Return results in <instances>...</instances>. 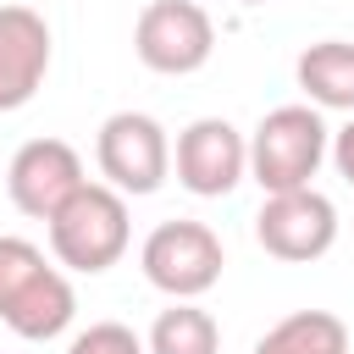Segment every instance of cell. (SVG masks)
Here are the masks:
<instances>
[{
  "label": "cell",
  "instance_id": "cell-1",
  "mask_svg": "<svg viewBox=\"0 0 354 354\" xmlns=\"http://www.w3.org/2000/svg\"><path fill=\"white\" fill-rule=\"evenodd\" d=\"M72 315H77V293L66 271L55 266V254L6 232L0 238V321L28 343H50L72 326Z\"/></svg>",
  "mask_w": 354,
  "mask_h": 354
},
{
  "label": "cell",
  "instance_id": "cell-2",
  "mask_svg": "<svg viewBox=\"0 0 354 354\" xmlns=\"http://www.w3.org/2000/svg\"><path fill=\"white\" fill-rule=\"evenodd\" d=\"M50 254L61 271H83L100 277L111 271L127 243H133V221H127V194H116L111 183H83L50 221Z\"/></svg>",
  "mask_w": 354,
  "mask_h": 354
},
{
  "label": "cell",
  "instance_id": "cell-3",
  "mask_svg": "<svg viewBox=\"0 0 354 354\" xmlns=\"http://www.w3.org/2000/svg\"><path fill=\"white\" fill-rule=\"evenodd\" d=\"M326 155H332V133H326V122H321L315 105H277L249 133V177L266 194L315 188L310 177L321 171Z\"/></svg>",
  "mask_w": 354,
  "mask_h": 354
},
{
  "label": "cell",
  "instance_id": "cell-4",
  "mask_svg": "<svg viewBox=\"0 0 354 354\" xmlns=\"http://www.w3.org/2000/svg\"><path fill=\"white\" fill-rule=\"evenodd\" d=\"M138 266L149 277V288H160L166 299H199L221 282V266H227V249L221 238L205 227V221H160L144 249H138Z\"/></svg>",
  "mask_w": 354,
  "mask_h": 354
},
{
  "label": "cell",
  "instance_id": "cell-5",
  "mask_svg": "<svg viewBox=\"0 0 354 354\" xmlns=\"http://www.w3.org/2000/svg\"><path fill=\"white\" fill-rule=\"evenodd\" d=\"M133 55L160 77H188L216 55V22L199 0H149L133 22Z\"/></svg>",
  "mask_w": 354,
  "mask_h": 354
},
{
  "label": "cell",
  "instance_id": "cell-6",
  "mask_svg": "<svg viewBox=\"0 0 354 354\" xmlns=\"http://www.w3.org/2000/svg\"><path fill=\"white\" fill-rule=\"evenodd\" d=\"M94 160H100V177L116 194L138 199V194H155L171 177V138L149 111H116V116L100 122Z\"/></svg>",
  "mask_w": 354,
  "mask_h": 354
},
{
  "label": "cell",
  "instance_id": "cell-7",
  "mask_svg": "<svg viewBox=\"0 0 354 354\" xmlns=\"http://www.w3.org/2000/svg\"><path fill=\"white\" fill-rule=\"evenodd\" d=\"M254 238L271 260L310 266L337 243V205L321 188H293V194H266L254 216Z\"/></svg>",
  "mask_w": 354,
  "mask_h": 354
},
{
  "label": "cell",
  "instance_id": "cell-8",
  "mask_svg": "<svg viewBox=\"0 0 354 354\" xmlns=\"http://www.w3.org/2000/svg\"><path fill=\"white\" fill-rule=\"evenodd\" d=\"M171 171L188 194L199 199H221L249 177V138L227 122V116H199L177 133L171 144Z\"/></svg>",
  "mask_w": 354,
  "mask_h": 354
},
{
  "label": "cell",
  "instance_id": "cell-9",
  "mask_svg": "<svg viewBox=\"0 0 354 354\" xmlns=\"http://www.w3.org/2000/svg\"><path fill=\"white\" fill-rule=\"evenodd\" d=\"M83 183H88L83 177V160H77V149L66 138H28L11 155V166H6V194L33 221H50Z\"/></svg>",
  "mask_w": 354,
  "mask_h": 354
},
{
  "label": "cell",
  "instance_id": "cell-10",
  "mask_svg": "<svg viewBox=\"0 0 354 354\" xmlns=\"http://www.w3.org/2000/svg\"><path fill=\"white\" fill-rule=\"evenodd\" d=\"M50 77V22L33 6H0V116L22 111Z\"/></svg>",
  "mask_w": 354,
  "mask_h": 354
},
{
  "label": "cell",
  "instance_id": "cell-11",
  "mask_svg": "<svg viewBox=\"0 0 354 354\" xmlns=\"http://www.w3.org/2000/svg\"><path fill=\"white\" fill-rule=\"evenodd\" d=\"M293 77L304 88V105L315 111H348L354 116V44L348 39H315L299 50Z\"/></svg>",
  "mask_w": 354,
  "mask_h": 354
},
{
  "label": "cell",
  "instance_id": "cell-12",
  "mask_svg": "<svg viewBox=\"0 0 354 354\" xmlns=\"http://www.w3.org/2000/svg\"><path fill=\"white\" fill-rule=\"evenodd\" d=\"M254 354H348V326L332 310H293L277 326H266Z\"/></svg>",
  "mask_w": 354,
  "mask_h": 354
},
{
  "label": "cell",
  "instance_id": "cell-13",
  "mask_svg": "<svg viewBox=\"0 0 354 354\" xmlns=\"http://www.w3.org/2000/svg\"><path fill=\"white\" fill-rule=\"evenodd\" d=\"M144 348L149 354H221V326L194 299H171V310L155 315Z\"/></svg>",
  "mask_w": 354,
  "mask_h": 354
},
{
  "label": "cell",
  "instance_id": "cell-14",
  "mask_svg": "<svg viewBox=\"0 0 354 354\" xmlns=\"http://www.w3.org/2000/svg\"><path fill=\"white\" fill-rule=\"evenodd\" d=\"M66 354H149V348H144V337H138L133 326H122V321H94L88 332H77V337L66 343Z\"/></svg>",
  "mask_w": 354,
  "mask_h": 354
},
{
  "label": "cell",
  "instance_id": "cell-15",
  "mask_svg": "<svg viewBox=\"0 0 354 354\" xmlns=\"http://www.w3.org/2000/svg\"><path fill=\"white\" fill-rule=\"evenodd\" d=\"M332 166H337V177L354 188V116L332 133Z\"/></svg>",
  "mask_w": 354,
  "mask_h": 354
},
{
  "label": "cell",
  "instance_id": "cell-16",
  "mask_svg": "<svg viewBox=\"0 0 354 354\" xmlns=\"http://www.w3.org/2000/svg\"><path fill=\"white\" fill-rule=\"evenodd\" d=\"M243 6H266V0H243Z\"/></svg>",
  "mask_w": 354,
  "mask_h": 354
}]
</instances>
